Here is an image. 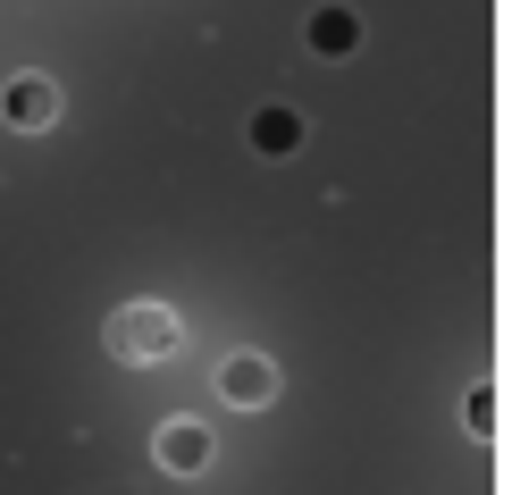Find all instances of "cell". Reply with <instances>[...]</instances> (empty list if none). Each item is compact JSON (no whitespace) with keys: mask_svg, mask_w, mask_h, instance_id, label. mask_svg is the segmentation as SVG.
Instances as JSON below:
<instances>
[{"mask_svg":"<svg viewBox=\"0 0 512 495\" xmlns=\"http://www.w3.org/2000/svg\"><path fill=\"white\" fill-rule=\"evenodd\" d=\"M269 395H277V370H269V361H252V353L227 361V403H269Z\"/></svg>","mask_w":512,"mask_h":495,"instance_id":"obj_3","label":"cell"},{"mask_svg":"<svg viewBox=\"0 0 512 495\" xmlns=\"http://www.w3.org/2000/svg\"><path fill=\"white\" fill-rule=\"evenodd\" d=\"M110 353L118 361H168V353H177V319H168L160 303H126L110 319Z\"/></svg>","mask_w":512,"mask_h":495,"instance_id":"obj_1","label":"cell"},{"mask_svg":"<svg viewBox=\"0 0 512 495\" xmlns=\"http://www.w3.org/2000/svg\"><path fill=\"white\" fill-rule=\"evenodd\" d=\"M311 34H319V51H345V42H353V26H345V17H319Z\"/></svg>","mask_w":512,"mask_h":495,"instance_id":"obj_6","label":"cell"},{"mask_svg":"<svg viewBox=\"0 0 512 495\" xmlns=\"http://www.w3.org/2000/svg\"><path fill=\"white\" fill-rule=\"evenodd\" d=\"M252 135H261V143H269V152H286V143H294V118H286V110H269L261 126H252Z\"/></svg>","mask_w":512,"mask_h":495,"instance_id":"obj_5","label":"cell"},{"mask_svg":"<svg viewBox=\"0 0 512 495\" xmlns=\"http://www.w3.org/2000/svg\"><path fill=\"white\" fill-rule=\"evenodd\" d=\"M9 110H17V126H42V118H51V84H17Z\"/></svg>","mask_w":512,"mask_h":495,"instance_id":"obj_4","label":"cell"},{"mask_svg":"<svg viewBox=\"0 0 512 495\" xmlns=\"http://www.w3.org/2000/svg\"><path fill=\"white\" fill-rule=\"evenodd\" d=\"M219 454V445H210V428H194V420H177V428H160V462L168 470H185V479H194V470Z\"/></svg>","mask_w":512,"mask_h":495,"instance_id":"obj_2","label":"cell"}]
</instances>
